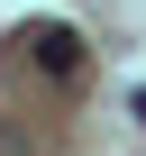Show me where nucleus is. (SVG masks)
<instances>
[{
  "mask_svg": "<svg viewBox=\"0 0 146 156\" xmlns=\"http://www.w3.org/2000/svg\"><path fill=\"white\" fill-rule=\"evenodd\" d=\"M18 46H28V55H37L46 73H73V46H82V37H73V28H55V19H46V28H28Z\"/></svg>",
  "mask_w": 146,
  "mask_h": 156,
  "instance_id": "1",
  "label": "nucleus"
}]
</instances>
